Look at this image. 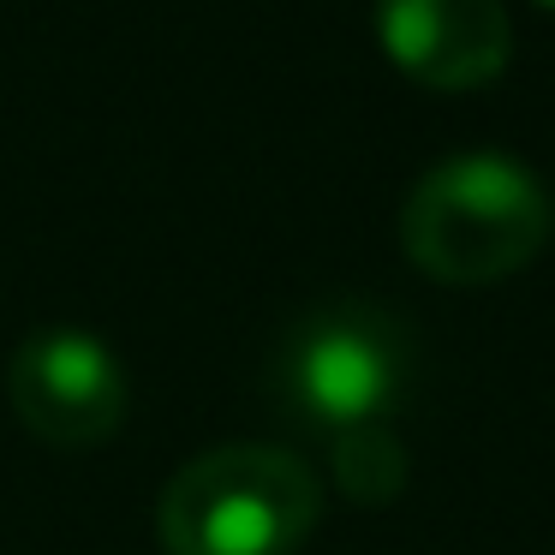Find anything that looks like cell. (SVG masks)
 Masks as SVG:
<instances>
[{"label":"cell","mask_w":555,"mask_h":555,"mask_svg":"<svg viewBox=\"0 0 555 555\" xmlns=\"http://www.w3.org/2000/svg\"><path fill=\"white\" fill-rule=\"evenodd\" d=\"M538 7H550V13H555V0H538Z\"/></svg>","instance_id":"cell-7"},{"label":"cell","mask_w":555,"mask_h":555,"mask_svg":"<svg viewBox=\"0 0 555 555\" xmlns=\"http://www.w3.org/2000/svg\"><path fill=\"white\" fill-rule=\"evenodd\" d=\"M323 514V483L269 442H228L185 460L156 502L168 555H293Z\"/></svg>","instance_id":"cell-2"},{"label":"cell","mask_w":555,"mask_h":555,"mask_svg":"<svg viewBox=\"0 0 555 555\" xmlns=\"http://www.w3.org/2000/svg\"><path fill=\"white\" fill-rule=\"evenodd\" d=\"M376 42L424 90H483L514 54L502 0H376Z\"/></svg>","instance_id":"cell-5"},{"label":"cell","mask_w":555,"mask_h":555,"mask_svg":"<svg viewBox=\"0 0 555 555\" xmlns=\"http://www.w3.org/2000/svg\"><path fill=\"white\" fill-rule=\"evenodd\" d=\"M412 383V340L388 311L335 299L287 328L275 359V388L305 424L340 436L383 424Z\"/></svg>","instance_id":"cell-3"},{"label":"cell","mask_w":555,"mask_h":555,"mask_svg":"<svg viewBox=\"0 0 555 555\" xmlns=\"http://www.w3.org/2000/svg\"><path fill=\"white\" fill-rule=\"evenodd\" d=\"M335 483L359 507H388L406 490V448L388 424H359L335 436Z\"/></svg>","instance_id":"cell-6"},{"label":"cell","mask_w":555,"mask_h":555,"mask_svg":"<svg viewBox=\"0 0 555 555\" xmlns=\"http://www.w3.org/2000/svg\"><path fill=\"white\" fill-rule=\"evenodd\" d=\"M550 240V197L514 156L472 150L412 185L400 209V245L430 281L490 287L531 263Z\"/></svg>","instance_id":"cell-1"},{"label":"cell","mask_w":555,"mask_h":555,"mask_svg":"<svg viewBox=\"0 0 555 555\" xmlns=\"http://www.w3.org/2000/svg\"><path fill=\"white\" fill-rule=\"evenodd\" d=\"M7 400L18 424L49 448H96L126 424L132 383L108 340L85 328H42L7 364Z\"/></svg>","instance_id":"cell-4"}]
</instances>
